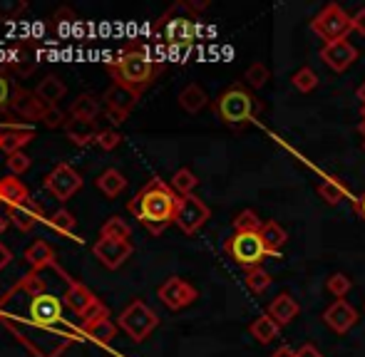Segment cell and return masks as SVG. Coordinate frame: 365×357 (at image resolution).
<instances>
[{
    "label": "cell",
    "instance_id": "cell-1",
    "mask_svg": "<svg viewBox=\"0 0 365 357\" xmlns=\"http://www.w3.org/2000/svg\"><path fill=\"white\" fill-rule=\"evenodd\" d=\"M63 308L65 303L58 295H33L15 283L0 298V323L33 357H60L73 343L85 340L82 330L65 320Z\"/></svg>",
    "mask_w": 365,
    "mask_h": 357
},
{
    "label": "cell",
    "instance_id": "cell-2",
    "mask_svg": "<svg viewBox=\"0 0 365 357\" xmlns=\"http://www.w3.org/2000/svg\"><path fill=\"white\" fill-rule=\"evenodd\" d=\"M179 201H182V196L174 191L172 183H167L164 178H149L145 186L135 193V198L127 201V211L149 233L159 236V233H164V228L174 223Z\"/></svg>",
    "mask_w": 365,
    "mask_h": 357
},
{
    "label": "cell",
    "instance_id": "cell-3",
    "mask_svg": "<svg viewBox=\"0 0 365 357\" xmlns=\"http://www.w3.org/2000/svg\"><path fill=\"white\" fill-rule=\"evenodd\" d=\"M107 73L112 75V80L117 85H125V87L137 90L142 95L157 80V75L162 73V65L154 63L145 48L132 45V48L122 50L117 55V60L107 63Z\"/></svg>",
    "mask_w": 365,
    "mask_h": 357
},
{
    "label": "cell",
    "instance_id": "cell-4",
    "mask_svg": "<svg viewBox=\"0 0 365 357\" xmlns=\"http://www.w3.org/2000/svg\"><path fill=\"white\" fill-rule=\"evenodd\" d=\"M214 112H217V117L224 124L239 129V127H246L256 119V114L261 112V102L244 85H231L217 97Z\"/></svg>",
    "mask_w": 365,
    "mask_h": 357
},
{
    "label": "cell",
    "instance_id": "cell-5",
    "mask_svg": "<svg viewBox=\"0 0 365 357\" xmlns=\"http://www.w3.org/2000/svg\"><path fill=\"white\" fill-rule=\"evenodd\" d=\"M8 112H13L15 117H23V119H30V122L43 119L45 124L53 127V129L55 127L68 124V119H65V114L58 107H48L35 92H28L23 87H13V95H10V102H8Z\"/></svg>",
    "mask_w": 365,
    "mask_h": 357
},
{
    "label": "cell",
    "instance_id": "cell-6",
    "mask_svg": "<svg viewBox=\"0 0 365 357\" xmlns=\"http://www.w3.org/2000/svg\"><path fill=\"white\" fill-rule=\"evenodd\" d=\"M187 13H192L189 3H177L159 18L157 30L162 33V38L167 40L169 45L182 48V45H192L194 38H197V23H194V18Z\"/></svg>",
    "mask_w": 365,
    "mask_h": 357
},
{
    "label": "cell",
    "instance_id": "cell-7",
    "mask_svg": "<svg viewBox=\"0 0 365 357\" xmlns=\"http://www.w3.org/2000/svg\"><path fill=\"white\" fill-rule=\"evenodd\" d=\"M224 251L229 258L241 268H256L264 263V258H271L264 246L261 233H234L231 238L224 241Z\"/></svg>",
    "mask_w": 365,
    "mask_h": 357
},
{
    "label": "cell",
    "instance_id": "cell-8",
    "mask_svg": "<svg viewBox=\"0 0 365 357\" xmlns=\"http://www.w3.org/2000/svg\"><path fill=\"white\" fill-rule=\"evenodd\" d=\"M157 325H159V315L140 298L132 300V303L120 313V318H117V328L125 330L135 343L147 340L149 335L157 330Z\"/></svg>",
    "mask_w": 365,
    "mask_h": 357
},
{
    "label": "cell",
    "instance_id": "cell-9",
    "mask_svg": "<svg viewBox=\"0 0 365 357\" xmlns=\"http://www.w3.org/2000/svg\"><path fill=\"white\" fill-rule=\"evenodd\" d=\"M311 30L326 43L346 40L353 30V15H348L338 3H328L316 18L311 20Z\"/></svg>",
    "mask_w": 365,
    "mask_h": 357
},
{
    "label": "cell",
    "instance_id": "cell-10",
    "mask_svg": "<svg viewBox=\"0 0 365 357\" xmlns=\"http://www.w3.org/2000/svg\"><path fill=\"white\" fill-rule=\"evenodd\" d=\"M140 97L142 95L137 90H130V87H125V85L112 82L110 87L105 90V95H102V105H105L107 117H110L115 124H122V122L130 117V112L137 107Z\"/></svg>",
    "mask_w": 365,
    "mask_h": 357
},
{
    "label": "cell",
    "instance_id": "cell-11",
    "mask_svg": "<svg viewBox=\"0 0 365 357\" xmlns=\"http://www.w3.org/2000/svg\"><path fill=\"white\" fill-rule=\"evenodd\" d=\"M209 218H212V208H209L207 203H204L202 198L197 196V193H192V196H182L174 223L182 228V233H187V236H194V233H197L199 228H202L204 223L209 221Z\"/></svg>",
    "mask_w": 365,
    "mask_h": 357
},
{
    "label": "cell",
    "instance_id": "cell-12",
    "mask_svg": "<svg viewBox=\"0 0 365 357\" xmlns=\"http://www.w3.org/2000/svg\"><path fill=\"white\" fill-rule=\"evenodd\" d=\"M43 183L58 201H70V198L82 188V176L77 174L73 166L63 161V164H58L48 176H45Z\"/></svg>",
    "mask_w": 365,
    "mask_h": 357
},
{
    "label": "cell",
    "instance_id": "cell-13",
    "mask_svg": "<svg viewBox=\"0 0 365 357\" xmlns=\"http://www.w3.org/2000/svg\"><path fill=\"white\" fill-rule=\"evenodd\" d=\"M157 298L162 300L169 310H182V308H187V305H192L194 300L199 298V293L192 283H187L184 278L172 275V278H167L157 288Z\"/></svg>",
    "mask_w": 365,
    "mask_h": 357
},
{
    "label": "cell",
    "instance_id": "cell-14",
    "mask_svg": "<svg viewBox=\"0 0 365 357\" xmlns=\"http://www.w3.org/2000/svg\"><path fill=\"white\" fill-rule=\"evenodd\" d=\"M92 253L100 258V263L105 268L115 270L120 268L127 258L135 253V246L130 241H117V238H100V241L92 246Z\"/></svg>",
    "mask_w": 365,
    "mask_h": 357
},
{
    "label": "cell",
    "instance_id": "cell-15",
    "mask_svg": "<svg viewBox=\"0 0 365 357\" xmlns=\"http://www.w3.org/2000/svg\"><path fill=\"white\" fill-rule=\"evenodd\" d=\"M321 60L333 70V73H346V70L358 60V50L353 48L348 40H336V43L323 45Z\"/></svg>",
    "mask_w": 365,
    "mask_h": 357
},
{
    "label": "cell",
    "instance_id": "cell-16",
    "mask_svg": "<svg viewBox=\"0 0 365 357\" xmlns=\"http://www.w3.org/2000/svg\"><path fill=\"white\" fill-rule=\"evenodd\" d=\"M323 323H326L333 333L346 335L348 330L358 323V310L353 308L348 300H336V303L328 305L326 313H323Z\"/></svg>",
    "mask_w": 365,
    "mask_h": 357
},
{
    "label": "cell",
    "instance_id": "cell-17",
    "mask_svg": "<svg viewBox=\"0 0 365 357\" xmlns=\"http://www.w3.org/2000/svg\"><path fill=\"white\" fill-rule=\"evenodd\" d=\"M80 330L90 343L102 345V348H110L112 340H115V335H117V325L112 323L110 313L85 320V323H80Z\"/></svg>",
    "mask_w": 365,
    "mask_h": 357
},
{
    "label": "cell",
    "instance_id": "cell-18",
    "mask_svg": "<svg viewBox=\"0 0 365 357\" xmlns=\"http://www.w3.org/2000/svg\"><path fill=\"white\" fill-rule=\"evenodd\" d=\"M97 300H100V298H97V295L87 288V285L77 283V280H73V278L68 280V290H65V295H63V303L73 310L77 318H82V315H85L87 310L97 303Z\"/></svg>",
    "mask_w": 365,
    "mask_h": 357
},
{
    "label": "cell",
    "instance_id": "cell-19",
    "mask_svg": "<svg viewBox=\"0 0 365 357\" xmlns=\"http://www.w3.org/2000/svg\"><path fill=\"white\" fill-rule=\"evenodd\" d=\"M35 137L33 127H23V124H3L0 129V151L15 154V151H23L25 144H30Z\"/></svg>",
    "mask_w": 365,
    "mask_h": 357
},
{
    "label": "cell",
    "instance_id": "cell-20",
    "mask_svg": "<svg viewBox=\"0 0 365 357\" xmlns=\"http://www.w3.org/2000/svg\"><path fill=\"white\" fill-rule=\"evenodd\" d=\"M102 102L100 97L90 95V92H82L80 97H75L73 105H70V117H73L75 122H85V124H95L97 117H100L102 112Z\"/></svg>",
    "mask_w": 365,
    "mask_h": 357
},
{
    "label": "cell",
    "instance_id": "cell-21",
    "mask_svg": "<svg viewBox=\"0 0 365 357\" xmlns=\"http://www.w3.org/2000/svg\"><path fill=\"white\" fill-rule=\"evenodd\" d=\"M5 216H8L10 223H15V228H20V231H30L40 218V206L33 201V198H28V201L18 203V206H8Z\"/></svg>",
    "mask_w": 365,
    "mask_h": 357
},
{
    "label": "cell",
    "instance_id": "cell-22",
    "mask_svg": "<svg viewBox=\"0 0 365 357\" xmlns=\"http://www.w3.org/2000/svg\"><path fill=\"white\" fill-rule=\"evenodd\" d=\"M266 313H269L271 318H274L276 323H279L281 328H284V325L293 323V318L298 315V303L293 300L291 293H279L269 303V310H266Z\"/></svg>",
    "mask_w": 365,
    "mask_h": 357
},
{
    "label": "cell",
    "instance_id": "cell-23",
    "mask_svg": "<svg viewBox=\"0 0 365 357\" xmlns=\"http://www.w3.org/2000/svg\"><path fill=\"white\" fill-rule=\"evenodd\" d=\"M25 261L33 270H43V268H55L58 261H55V251L50 248V243L45 241H35L25 248Z\"/></svg>",
    "mask_w": 365,
    "mask_h": 357
},
{
    "label": "cell",
    "instance_id": "cell-24",
    "mask_svg": "<svg viewBox=\"0 0 365 357\" xmlns=\"http://www.w3.org/2000/svg\"><path fill=\"white\" fill-rule=\"evenodd\" d=\"M259 233H261V238H264V246H266V251H269V256L281 258V251H284L286 241H289L286 228L279 226L276 221H266Z\"/></svg>",
    "mask_w": 365,
    "mask_h": 357
},
{
    "label": "cell",
    "instance_id": "cell-25",
    "mask_svg": "<svg viewBox=\"0 0 365 357\" xmlns=\"http://www.w3.org/2000/svg\"><path fill=\"white\" fill-rule=\"evenodd\" d=\"M35 95H38L48 107H58V102L68 95V87H65V82L58 78V75H48V78H43L38 82Z\"/></svg>",
    "mask_w": 365,
    "mask_h": 357
},
{
    "label": "cell",
    "instance_id": "cell-26",
    "mask_svg": "<svg viewBox=\"0 0 365 357\" xmlns=\"http://www.w3.org/2000/svg\"><path fill=\"white\" fill-rule=\"evenodd\" d=\"M249 333H251V338H254L256 343L269 345V343H274V340L281 335V325L276 323V320L271 318L269 313H264V315H259V318H256L254 323L249 325Z\"/></svg>",
    "mask_w": 365,
    "mask_h": 357
},
{
    "label": "cell",
    "instance_id": "cell-27",
    "mask_svg": "<svg viewBox=\"0 0 365 357\" xmlns=\"http://www.w3.org/2000/svg\"><path fill=\"white\" fill-rule=\"evenodd\" d=\"M30 193L28 188H25V183L20 181L18 176H5L0 178V201L5 203V206H18V203L28 201Z\"/></svg>",
    "mask_w": 365,
    "mask_h": 357
},
{
    "label": "cell",
    "instance_id": "cell-28",
    "mask_svg": "<svg viewBox=\"0 0 365 357\" xmlns=\"http://www.w3.org/2000/svg\"><path fill=\"white\" fill-rule=\"evenodd\" d=\"M63 129L75 146L97 144V137H100V132H102V129H97L95 124H85V122H75V119H68V124H65Z\"/></svg>",
    "mask_w": 365,
    "mask_h": 357
},
{
    "label": "cell",
    "instance_id": "cell-29",
    "mask_svg": "<svg viewBox=\"0 0 365 357\" xmlns=\"http://www.w3.org/2000/svg\"><path fill=\"white\" fill-rule=\"evenodd\" d=\"M207 105H209L207 92H204V87H199L197 82L187 85V87L179 92V107H182L184 112H189V114H197V112H202Z\"/></svg>",
    "mask_w": 365,
    "mask_h": 357
},
{
    "label": "cell",
    "instance_id": "cell-30",
    "mask_svg": "<svg viewBox=\"0 0 365 357\" xmlns=\"http://www.w3.org/2000/svg\"><path fill=\"white\" fill-rule=\"evenodd\" d=\"M97 188H100L107 198H115L127 188V178L120 169H105L97 176Z\"/></svg>",
    "mask_w": 365,
    "mask_h": 357
},
{
    "label": "cell",
    "instance_id": "cell-31",
    "mask_svg": "<svg viewBox=\"0 0 365 357\" xmlns=\"http://www.w3.org/2000/svg\"><path fill=\"white\" fill-rule=\"evenodd\" d=\"M346 193H348V188L333 176L323 178V183H318V196H321L328 206H336V203H341Z\"/></svg>",
    "mask_w": 365,
    "mask_h": 357
},
{
    "label": "cell",
    "instance_id": "cell-32",
    "mask_svg": "<svg viewBox=\"0 0 365 357\" xmlns=\"http://www.w3.org/2000/svg\"><path fill=\"white\" fill-rule=\"evenodd\" d=\"M132 233V226L122 216H110L100 228V238H117V241H127Z\"/></svg>",
    "mask_w": 365,
    "mask_h": 357
},
{
    "label": "cell",
    "instance_id": "cell-33",
    "mask_svg": "<svg viewBox=\"0 0 365 357\" xmlns=\"http://www.w3.org/2000/svg\"><path fill=\"white\" fill-rule=\"evenodd\" d=\"M261 228H264V223L254 208H244L234 216V233H259Z\"/></svg>",
    "mask_w": 365,
    "mask_h": 357
},
{
    "label": "cell",
    "instance_id": "cell-34",
    "mask_svg": "<svg viewBox=\"0 0 365 357\" xmlns=\"http://www.w3.org/2000/svg\"><path fill=\"white\" fill-rule=\"evenodd\" d=\"M199 186V178L197 174H194L192 169H179V171H174V176H172V188L179 193V196H192L194 193V188Z\"/></svg>",
    "mask_w": 365,
    "mask_h": 357
},
{
    "label": "cell",
    "instance_id": "cell-35",
    "mask_svg": "<svg viewBox=\"0 0 365 357\" xmlns=\"http://www.w3.org/2000/svg\"><path fill=\"white\" fill-rule=\"evenodd\" d=\"M271 283H274V278H271V273H269V270H264L261 266H256V268H249V270H246V285H249L251 293H256V295L266 293V290L271 288Z\"/></svg>",
    "mask_w": 365,
    "mask_h": 357
},
{
    "label": "cell",
    "instance_id": "cell-36",
    "mask_svg": "<svg viewBox=\"0 0 365 357\" xmlns=\"http://www.w3.org/2000/svg\"><path fill=\"white\" fill-rule=\"evenodd\" d=\"M48 226L55 228L58 233H63V236H73L75 228H77V218L68 211V208H58V211L48 218Z\"/></svg>",
    "mask_w": 365,
    "mask_h": 357
},
{
    "label": "cell",
    "instance_id": "cell-37",
    "mask_svg": "<svg viewBox=\"0 0 365 357\" xmlns=\"http://www.w3.org/2000/svg\"><path fill=\"white\" fill-rule=\"evenodd\" d=\"M351 288H353V280L348 278L346 273H333L331 278L326 280V290L336 300H346V295L351 293Z\"/></svg>",
    "mask_w": 365,
    "mask_h": 357
},
{
    "label": "cell",
    "instance_id": "cell-38",
    "mask_svg": "<svg viewBox=\"0 0 365 357\" xmlns=\"http://www.w3.org/2000/svg\"><path fill=\"white\" fill-rule=\"evenodd\" d=\"M244 80L249 82V87L261 90L264 85H269L271 70L266 68L264 63H251V65H249V70H246V75H244Z\"/></svg>",
    "mask_w": 365,
    "mask_h": 357
},
{
    "label": "cell",
    "instance_id": "cell-39",
    "mask_svg": "<svg viewBox=\"0 0 365 357\" xmlns=\"http://www.w3.org/2000/svg\"><path fill=\"white\" fill-rule=\"evenodd\" d=\"M293 87H296L298 92H303V95H308V92H313L318 87V75L313 68H301L296 75L291 78Z\"/></svg>",
    "mask_w": 365,
    "mask_h": 357
},
{
    "label": "cell",
    "instance_id": "cell-40",
    "mask_svg": "<svg viewBox=\"0 0 365 357\" xmlns=\"http://www.w3.org/2000/svg\"><path fill=\"white\" fill-rule=\"evenodd\" d=\"M5 164H8V171H10V174H13V176H20V174H25V171L30 169V156L25 154V151H15V154H8Z\"/></svg>",
    "mask_w": 365,
    "mask_h": 357
},
{
    "label": "cell",
    "instance_id": "cell-41",
    "mask_svg": "<svg viewBox=\"0 0 365 357\" xmlns=\"http://www.w3.org/2000/svg\"><path fill=\"white\" fill-rule=\"evenodd\" d=\"M25 8H28V3H25V0H0V20L18 18Z\"/></svg>",
    "mask_w": 365,
    "mask_h": 357
},
{
    "label": "cell",
    "instance_id": "cell-42",
    "mask_svg": "<svg viewBox=\"0 0 365 357\" xmlns=\"http://www.w3.org/2000/svg\"><path fill=\"white\" fill-rule=\"evenodd\" d=\"M122 144V134L117 129H102L100 137H97V146L105 151H112Z\"/></svg>",
    "mask_w": 365,
    "mask_h": 357
},
{
    "label": "cell",
    "instance_id": "cell-43",
    "mask_svg": "<svg viewBox=\"0 0 365 357\" xmlns=\"http://www.w3.org/2000/svg\"><path fill=\"white\" fill-rule=\"evenodd\" d=\"M10 95H13V85L8 82V78L0 75V110H8V102H10Z\"/></svg>",
    "mask_w": 365,
    "mask_h": 357
},
{
    "label": "cell",
    "instance_id": "cell-44",
    "mask_svg": "<svg viewBox=\"0 0 365 357\" xmlns=\"http://www.w3.org/2000/svg\"><path fill=\"white\" fill-rule=\"evenodd\" d=\"M353 30H356L358 35H365V8H358L356 13H353Z\"/></svg>",
    "mask_w": 365,
    "mask_h": 357
},
{
    "label": "cell",
    "instance_id": "cell-45",
    "mask_svg": "<svg viewBox=\"0 0 365 357\" xmlns=\"http://www.w3.org/2000/svg\"><path fill=\"white\" fill-rule=\"evenodd\" d=\"M296 357H323V355H321V350H318L316 345L306 343V345H301V348L296 350Z\"/></svg>",
    "mask_w": 365,
    "mask_h": 357
},
{
    "label": "cell",
    "instance_id": "cell-46",
    "mask_svg": "<svg viewBox=\"0 0 365 357\" xmlns=\"http://www.w3.org/2000/svg\"><path fill=\"white\" fill-rule=\"evenodd\" d=\"M271 357H296V350L289 348V345H281V348H276Z\"/></svg>",
    "mask_w": 365,
    "mask_h": 357
},
{
    "label": "cell",
    "instance_id": "cell-47",
    "mask_svg": "<svg viewBox=\"0 0 365 357\" xmlns=\"http://www.w3.org/2000/svg\"><path fill=\"white\" fill-rule=\"evenodd\" d=\"M353 208H356V213L365 221V191H363L361 198H356V201H353Z\"/></svg>",
    "mask_w": 365,
    "mask_h": 357
},
{
    "label": "cell",
    "instance_id": "cell-48",
    "mask_svg": "<svg viewBox=\"0 0 365 357\" xmlns=\"http://www.w3.org/2000/svg\"><path fill=\"white\" fill-rule=\"evenodd\" d=\"M10 258H13V256H10V251L3 246V243H0V270H3L5 266H8V263H10Z\"/></svg>",
    "mask_w": 365,
    "mask_h": 357
},
{
    "label": "cell",
    "instance_id": "cell-49",
    "mask_svg": "<svg viewBox=\"0 0 365 357\" xmlns=\"http://www.w3.org/2000/svg\"><path fill=\"white\" fill-rule=\"evenodd\" d=\"M358 100H361V107H363V117H365V80L363 85L358 87Z\"/></svg>",
    "mask_w": 365,
    "mask_h": 357
},
{
    "label": "cell",
    "instance_id": "cell-50",
    "mask_svg": "<svg viewBox=\"0 0 365 357\" xmlns=\"http://www.w3.org/2000/svg\"><path fill=\"white\" fill-rule=\"evenodd\" d=\"M8 216H5V213H0V233H3L5 231V228H8Z\"/></svg>",
    "mask_w": 365,
    "mask_h": 357
},
{
    "label": "cell",
    "instance_id": "cell-51",
    "mask_svg": "<svg viewBox=\"0 0 365 357\" xmlns=\"http://www.w3.org/2000/svg\"><path fill=\"white\" fill-rule=\"evenodd\" d=\"M358 132H361V134H363V139H365V117L361 119V124H358Z\"/></svg>",
    "mask_w": 365,
    "mask_h": 357
},
{
    "label": "cell",
    "instance_id": "cell-52",
    "mask_svg": "<svg viewBox=\"0 0 365 357\" xmlns=\"http://www.w3.org/2000/svg\"><path fill=\"white\" fill-rule=\"evenodd\" d=\"M363 149H365V144H363Z\"/></svg>",
    "mask_w": 365,
    "mask_h": 357
},
{
    "label": "cell",
    "instance_id": "cell-53",
    "mask_svg": "<svg viewBox=\"0 0 365 357\" xmlns=\"http://www.w3.org/2000/svg\"><path fill=\"white\" fill-rule=\"evenodd\" d=\"M0 203H3V201H0Z\"/></svg>",
    "mask_w": 365,
    "mask_h": 357
}]
</instances>
